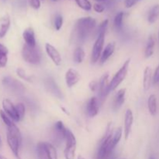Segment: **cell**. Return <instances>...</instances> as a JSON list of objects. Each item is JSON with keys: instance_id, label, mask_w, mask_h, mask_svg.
Masks as SVG:
<instances>
[{"instance_id": "obj_19", "label": "cell", "mask_w": 159, "mask_h": 159, "mask_svg": "<svg viewBox=\"0 0 159 159\" xmlns=\"http://www.w3.org/2000/svg\"><path fill=\"white\" fill-rule=\"evenodd\" d=\"M126 98V89H121L118 90L117 93H116L114 97V101H113V110L115 111H117L122 107L125 102Z\"/></svg>"}, {"instance_id": "obj_5", "label": "cell", "mask_w": 159, "mask_h": 159, "mask_svg": "<svg viewBox=\"0 0 159 159\" xmlns=\"http://www.w3.org/2000/svg\"><path fill=\"white\" fill-rule=\"evenodd\" d=\"M65 148L64 150V156L65 159H75V158L77 141L73 132L67 128L65 136Z\"/></svg>"}, {"instance_id": "obj_6", "label": "cell", "mask_w": 159, "mask_h": 159, "mask_svg": "<svg viewBox=\"0 0 159 159\" xmlns=\"http://www.w3.org/2000/svg\"><path fill=\"white\" fill-rule=\"evenodd\" d=\"M130 64V58H128L124 61L121 68L116 72V74L112 78L111 81L110 82V90L113 92L117 89V87L125 80L126 77L128 72L129 66Z\"/></svg>"}, {"instance_id": "obj_21", "label": "cell", "mask_w": 159, "mask_h": 159, "mask_svg": "<svg viewBox=\"0 0 159 159\" xmlns=\"http://www.w3.org/2000/svg\"><path fill=\"white\" fill-rule=\"evenodd\" d=\"M67 127H65V124L61 120H58L54 124V135H56L57 138L59 140H65V133H66Z\"/></svg>"}, {"instance_id": "obj_46", "label": "cell", "mask_w": 159, "mask_h": 159, "mask_svg": "<svg viewBox=\"0 0 159 159\" xmlns=\"http://www.w3.org/2000/svg\"><path fill=\"white\" fill-rule=\"evenodd\" d=\"M149 159H155V158H153V157H150V158H149Z\"/></svg>"}, {"instance_id": "obj_31", "label": "cell", "mask_w": 159, "mask_h": 159, "mask_svg": "<svg viewBox=\"0 0 159 159\" xmlns=\"http://www.w3.org/2000/svg\"><path fill=\"white\" fill-rule=\"evenodd\" d=\"M16 74L20 79H23V80L26 81V82H33V79L30 75H28L26 74V72L25 71L24 69H23L22 68H18L16 69Z\"/></svg>"}, {"instance_id": "obj_4", "label": "cell", "mask_w": 159, "mask_h": 159, "mask_svg": "<svg viewBox=\"0 0 159 159\" xmlns=\"http://www.w3.org/2000/svg\"><path fill=\"white\" fill-rule=\"evenodd\" d=\"M21 54L23 60L31 65H39L41 62V52L37 46L35 48H32V47L24 44L22 48Z\"/></svg>"}, {"instance_id": "obj_20", "label": "cell", "mask_w": 159, "mask_h": 159, "mask_svg": "<svg viewBox=\"0 0 159 159\" xmlns=\"http://www.w3.org/2000/svg\"><path fill=\"white\" fill-rule=\"evenodd\" d=\"M11 21L9 15H4L0 18V38H3L10 27Z\"/></svg>"}, {"instance_id": "obj_34", "label": "cell", "mask_w": 159, "mask_h": 159, "mask_svg": "<svg viewBox=\"0 0 159 159\" xmlns=\"http://www.w3.org/2000/svg\"><path fill=\"white\" fill-rule=\"evenodd\" d=\"M108 25H109V20H104L99 25L97 29V35L99 34H106L107 30V28H108Z\"/></svg>"}, {"instance_id": "obj_40", "label": "cell", "mask_w": 159, "mask_h": 159, "mask_svg": "<svg viewBox=\"0 0 159 159\" xmlns=\"http://www.w3.org/2000/svg\"><path fill=\"white\" fill-rule=\"evenodd\" d=\"M159 82V65L157 66L153 74V84H158Z\"/></svg>"}, {"instance_id": "obj_25", "label": "cell", "mask_w": 159, "mask_h": 159, "mask_svg": "<svg viewBox=\"0 0 159 159\" xmlns=\"http://www.w3.org/2000/svg\"><path fill=\"white\" fill-rule=\"evenodd\" d=\"M159 18V4L152 6L148 14V21L150 24H153Z\"/></svg>"}, {"instance_id": "obj_37", "label": "cell", "mask_w": 159, "mask_h": 159, "mask_svg": "<svg viewBox=\"0 0 159 159\" xmlns=\"http://www.w3.org/2000/svg\"><path fill=\"white\" fill-rule=\"evenodd\" d=\"M93 9L95 12H98V13H102L105 11V6L101 3H95L93 5Z\"/></svg>"}, {"instance_id": "obj_15", "label": "cell", "mask_w": 159, "mask_h": 159, "mask_svg": "<svg viewBox=\"0 0 159 159\" xmlns=\"http://www.w3.org/2000/svg\"><path fill=\"white\" fill-rule=\"evenodd\" d=\"M134 123V114L130 109L126 110L125 116H124V136L125 140H127L131 133L132 126Z\"/></svg>"}, {"instance_id": "obj_32", "label": "cell", "mask_w": 159, "mask_h": 159, "mask_svg": "<svg viewBox=\"0 0 159 159\" xmlns=\"http://www.w3.org/2000/svg\"><path fill=\"white\" fill-rule=\"evenodd\" d=\"M16 111L17 113H18L20 120H23L25 114H26V107H25L23 102H18L16 105Z\"/></svg>"}, {"instance_id": "obj_38", "label": "cell", "mask_w": 159, "mask_h": 159, "mask_svg": "<svg viewBox=\"0 0 159 159\" xmlns=\"http://www.w3.org/2000/svg\"><path fill=\"white\" fill-rule=\"evenodd\" d=\"M141 0H124V6L127 9H130L134 6L137 3H138Z\"/></svg>"}, {"instance_id": "obj_28", "label": "cell", "mask_w": 159, "mask_h": 159, "mask_svg": "<svg viewBox=\"0 0 159 159\" xmlns=\"http://www.w3.org/2000/svg\"><path fill=\"white\" fill-rule=\"evenodd\" d=\"M9 50L5 45L0 43V68H5L8 62Z\"/></svg>"}, {"instance_id": "obj_8", "label": "cell", "mask_w": 159, "mask_h": 159, "mask_svg": "<svg viewBox=\"0 0 159 159\" xmlns=\"http://www.w3.org/2000/svg\"><path fill=\"white\" fill-rule=\"evenodd\" d=\"M109 77H110V75L109 73H105V74L102 75V77L100 78V80L99 81V100H101L102 102H103L106 99V98L107 97L109 94L110 93V82L109 80Z\"/></svg>"}, {"instance_id": "obj_43", "label": "cell", "mask_w": 159, "mask_h": 159, "mask_svg": "<svg viewBox=\"0 0 159 159\" xmlns=\"http://www.w3.org/2000/svg\"><path fill=\"white\" fill-rule=\"evenodd\" d=\"M77 159H85L83 158V157L82 156V155H79V156H78V158H77Z\"/></svg>"}, {"instance_id": "obj_36", "label": "cell", "mask_w": 159, "mask_h": 159, "mask_svg": "<svg viewBox=\"0 0 159 159\" xmlns=\"http://www.w3.org/2000/svg\"><path fill=\"white\" fill-rule=\"evenodd\" d=\"M99 84L98 81L93 80L89 84V88L90 91L93 92V93H96V92L99 91Z\"/></svg>"}, {"instance_id": "obj_14", "label": "cell", "mask_w": 159, "mask_h": 159, "mask_svg": "<svg viewBox=\"0 0 159 159\" xmlns=\"http://www.w3.org/2000/svg\"><path fill=\"white\" fill-rule=\"evenodd\" d=\"M86 114L89 117L97 116L99 112V99L96 96H93L88 100L85 108Z\"/></svg>"}, {"instance_id": "obj_27", "label": "cell", "mask_w": 159, "mask_h": 159, "mask_svg": "<svg viewBox=\"0 0 159 159\" xmlns=\"http://www.w3.org/2000/svg\"><path fill=\"white\" fill-rule=\"evenodd\" d=\"M124 12H119L114 17L113 20V26L115 30L117 32H120L123 30V26H124Z\"/></svg>"}, {"instance_id": "obj_48", "label": "cell", "mask_w": 159, "mask_h": 159, "mask_svg": "<svg viewBox=\"0 0 159 159\" xmlns=\"http://www.w3.org/2000/svg\"><path fill=\"white\" fill-rule=\"evenodd\" d=\"M158 38H159V29H158Z\"/></svg>"}, {"instance_id": "obj_10", "label": "cell", "mask_w": 159, "mask_h": 159, "mask_svg": "<svg viewBox=\"0 0 159 159\" xmlns=\"http://www.w3.org/2000/svg\"><path fill=\"white\" fill-rule=\"evenodd\" d=\"M3 85L5 87L9 89L10 91L16 93H23L25 91V87L22 82L16 80L15 79H12L11 77H6L2 80Z\"/></svg>"}, {"instance_id": "obj_23", "label": "cell", "mask_w": 159, "mask_h": 159, "mask_svg": "<svg viewBox=\"0 0 159 159\" xmlns=\"http://www.w3.org/2000/svg\"><path fill=\"white\" fill-rule=\"evenodd\" d=\"M148 108L152 116H156L158 112V102H157V96L155 94L149 96L148 99Z\"/></svg>"}, {"instance_id": "obj_30", "label": "cell", "mask_w": 159, "mask_h": 159, "mask_svg": "<svg viewBox=\"0 0 159 159\" xmlns=\"http://www.w3.org/2000/svg\"><path fill=\"white\" fill-rule=\"evenodd\" d=\"M75 2L79 8L85 11H90L93 8L89 0H75Z\"/></svg>"}, {"instance_id": "obj_1", "label": "cell", "mask_w": 159, "mask_h": 159, "mask_svg": "<svg viewBox=\"0 0 159 159\" xmlns=\"http://www.w3.org/2000/svg\"><path fill=\"white\" fill-rule=\"evenodd\" d=\"M96 26V20L90 16L82 17L76 21L74 26L75 40L79 43L85 41Z\"/></svg>"}, {"instance_id": "obj_12", "label": "cell", "mask_w": 159, "mask_h": 159, "mask_svg": "<svg viewBox=\"0 0 159 159\" xmlns=\"http://www.w3.org/2000/svg\"><path fill=\"white\" fill-rule=\"evenodd\" d=\"M65 79L67 86L68 88H72L76 84L79 83L81 79V76L77 70L75 68H69L65 72Z\"/></svg>"}, {"instance_id": "obj_44", "label": "cell", "mask_w": 159, "mask_h": 159, "mask_svg": "<svg viewBox=\"0 0 159 159\" xmlns=\"http://www.w3.org/2000/svg\"><path fill=\"white\" fill-rule=\"evenodd\" d=\"M96 2H106L107 1V0H96Z\"/></svg>"}, {"instance_id": "obj_13", "label": "cell", "mask_w": 159, "mask_h": 159, "mask_svg": "<svg viewBox=\"0 0 159 159\" xmlns=\"http://www.w3.org/2000/svg\"><path fill=\"white\" fill-rule=\"evenodd\" d=\"M2 107L5 113L11 118L15 122H19L20 118H19L18 113H17L16 105H14L9 99H4L2 101Z\"/></svg>"}, {"instance_id": "obj_29", "label": "cell", "mask_w": 159, "mask_h": 159, "mask_svg": "<svg viewBox=\"0 0 159 159\" xmlns=\"http://www.w3.org/2000/svg\"><path fill=\"white\" fill-rule=\"evenodd\" d=\"M123 133H124V130H123L122 127H120L116 128L115 130H113V142L115 146L117 145V144L120 143V141L121 138H122V136H123Z\"/></svg>"}, {"instance_id": "obj_39", "label": "cell", "mask_w": 159, "mask_h": 159, "mask_svg": "<svg viewBox=\"0 0 159 159\" xmlns=\"http://www.w3.org/2000/svg\"><path fill=\"white\" fill-rule=\"evenodd\" d=\"M30 5L34 9H40V0H30Z\"/></svg>"}, {"instance_id": "obj_3", "label": "cell", "mask_w": 159, "mask_h": 159, "mask_svg": "<svg viewBox=\"0 0 159 159\" xmlns=\"http://www.w3.org/2000/svg\"><path fill=\"white\" fill-rule=\"evenodd\" d=\"M6 140L8 145L14 156L16 159H21L20 156V148L22 143V135L20 129L16 125V124L7 128Z\"/></svg>"}, {"instance_id": "obj_16", "label": "cell", "mask_w": 159, "mask_h": 159, "mask_svg": "<svg viewBox=\"0 0 159 159\" xmlns=\"http://www.w3.org/2000/svg\"><path fill=\"white\" fill-rule=\"evenodd\" d=\"M23 37L25 41V44L32 47V48L37 47L35 32H34V30L32 27H28L24 30L23 33Z\"/></svg>"}, {"instance_id": "obj_18", "label": "cell", "mask_w": 159, "mask_h": 159, "mask_svg": "<svg viewBox=\"0 0 159 159\" xmlns=\"http://www.w3.org/2000/svg\"><path fill=\"white\" fill-rule=\"evenodd\" d=\"M152 83H153L152 69L151 67L147 66L144 68V75H143V88L144 91H148Z\"/></svg>"}, {"instance_id": "obj_49", "label": "cell", "mask_w": 159, "mask_h": 159, "mask_svg": "<svg viewBox=\"0 0 159 159\" xmlns=\"http://www.w3.org/2000/svg\"><path fill=\"white\" fill-rule=\"evenodd\" d=\"M122 159H124V158H122Z\"/></svg>"}, {"instance_id": "obj_41", "label": "cell", "mask_w": 159, "mask_h": 159, "mask_svg": "<svg viewBox=\"0 0 159 159\" xmlns=\"http://www.w3.org/2000/svg\"><path fill=\"white\" fill-rule=\"evenodd\" d=\"M61 110H62V111H63V113H65V114L66 115H70V113H69V112L68 111V110H66V109L65 108V107H61Z\"/></svg>"}, {"instance_id": "obj_22", "label": "cell", "mask_w": 159, "mask_h": 159, "mask_svg": "<svg viewBox=\"0 0 159 159\" xmlns=\"http://www.w3.org/2000/svg\"><path fill=\"white\" fill-rule=\"evenodd\" d=\"M155 47V39L153 35H151L148 37L146 44L145 49H144V57L145 58H150L154 54Z\"/></svg>"}, {"instance_id": "obj_24", "label": "cell", "mask_w": 159, "mask_h": 159, "mask_svg": "<svg viewBox=\"0 0 159 159\" xmlns=\"http://www.w3.org/2000/svg\"><path fill=\"white\" fill-rule=\"evenodd\" d=\"M43 146H44L47 159H58L57 149L51 143L43 142Z\"/></svg>"}, {"instance_id": "obj_2", "label": "cell", "mask_w": 159, "mask_h": 159, "mask_svg": "<svg viewBox=\"0 0 159 159\" xmlns=\"http://www.w3.org/2000/svg\"><path fill=\"white\" fill-rule=\"evenodd\" d=\"M113 130L112 129L111 124H110L107 126V131L99 143L96 159H109L110 158L116 148L113 142Z\"/></svg>"}, {"instance_id": "obj_26", "label": "cell", "mask_w": 159, "mask_h": 159, "mask_svg": "<svg viewBox=\"0 0 159 159\" xmlns=\"http://www.w3.org/2000/svg\"><path fill=\"white\" fill-rule=\"evenodd\" d=\"M85 57V52L82 47H78L75 49L73 53V61L76 64H81L83 62Z\"/></svg>"}, {"instance_id": "obj_7", "label": "cell", "mask_w": 159, "mask_h": 159, "mask_svg": "<svg viewBox=\"0 0 159 159\" xmlns=\"http://www.w3.org/2000/svg\"><path fill=\"white\" fill-rule=\"evenodd\" d=\"M105 36L106 34H103L97 35L96 41L93 44L91 53V63L93 65H95L98 61H99L102 51H103L104 43H105Z\"/></svg>"}, {"instance_id": "obj_17", "label": "cell", "mask_w": 159, "mask_h": 159, "mask_svg": "<svg viewBox=\"0 0 159 159\" xmlns=\"http://www.w3.org/2000/svg\"><path fill=\"white\" fill-rule=\"evenodd\" d=\"M115 49H116V43L115 42H110L105 47V48H103L102 55L99 59L100 65H103L104 63L107 62V61L113 54Z\"/></svg>"}, {"instance_id": "obj_42", "label": "cell", "mask_w": 159, "mask_h": 159, "mask_svg": "<svg viewBox=\"0 0 159 159\" xmlns=\"http://www.w3.org/2000/svg\"><path fill=\"white\" fill-rule=\"evenodd\" d=\"M0 159H7V158H6V157L3 156L2 155H1V154H0Z\"/></svg>"}, {"instance_id": "obj_47", "label": "cell", "mask_w": 159, "mask_h": 159, "mask_svg": "<svg viewBox=\"0 0 159 159\" xmlns=\"http://www.w3.org/2000/svg\"><path fill=\"white\" fill-rule=\"evenodd\" d=\"M51 1H53V2H57V1H58V0H51Z\"/></svg>"}, {"instance_id": "obj_11", "label": "cell", "mask_w": 159, "mask_h": 159, "mask_svg": "<svg viewBox=\"0 0 159 159\" xmlns=\"http://www.w3.org/2000/svg\"><path fill=\"white\" fill-rule=\"evenodd\" d=\"M45 51L48 57L51 58L53 63L56 66H60L62 63V57L59 51L56 49L55 47L49 43H47L45 44Z\"/></svg>"}, {"instance_id": "obj_35", "label": "cell", "mask_w": 159, "mask_h": 159, "mask_svg": "<svg viewBox=\"0 0 159 159\" xmlns=\"http://www.w3.org/2000/svg\"><path fill=\"white\" fill-rule=\"evenodd\" d=\"M37 152L40 158L41 159L47 158L46 153H45V150H44V146H43V142H40L37 144Z\"/></svg>"}, {"instance_id": "obj_45", "label": "cell", "mask_w": 159, "mask_h": 159, "mask_svg": "<svg viewBox=\"0 0 159 159\" xmlns=\"http://www.w3.org/2000/svg\"><path fill=\"white\" fill-rule=\"evenodd\" d=\"M2 144V140H1V137H0V146H1Z\"/></svg>"}, {"instance_id": "obj_9", "label": "cell", "mask_w": 159, "mask_h": 159, "mask_svg": "<svg viewBox=\"0 0 159 159\" xmlns=\"http://www.w3.org/2000/svg\"><path fill=\"white\" fill-rule=\"evenodd\" d=\"M44 86L46 89L48 90V93L53 95L54 97L57 98L58 99H63V93H62L61 89L57 84V82H55V80L52 77H48L47 79H45Z\"/></svg>"}, {"instance_id": "obj_33", "label": "cell", "mask_w": 159, "mask_h": 159, "mask_svg": "<svg viewBox=\"0 0 159 159\" xmlns=\"http://www.w3.org/2000/svg\"><path fill=\"white\" fill-rule=\"evenodd\" d=\"M64 23V19L63 16L60 14H57V15L55 16V18H54V29L57 31H59L63 26Z\"/></svg>"}]
</instances>
